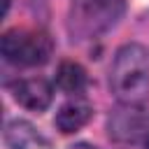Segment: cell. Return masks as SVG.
Instances as JSON below:
<instances>
[{"mask_svg": "<svg viewBox=\"0 0 149 149\" xmlns=\"http://www.w3.org/2000/svg\"><path fill=\"white\" fill-rule=\"evenodd\" d=\"M109 84L121 105H142L149 98V51L142 44L121 47L112 63Z\"/></svg>", "mask_w": 149, "mask_h": 149, "instance_id": "cell-1", "label": "cell"}, {"mask_svg": "<svg viewBox=\"0 0 149 149\" xmlns=\"http://www.w3.org/2000/svg\"><path fill=\"white\" fill-rule=\"evenodd\" d=\"M126 12V0H72L68 28L77 40H91L107 33Z\"/></svg>", "mask_w": 149, "mask_h": 149, "instance_id": "cell-2", "label": "cell"}, {"mask_svg": "<svg viewBox=\"0 0 149 149\" xmlns=\"http://www.w3.org/2000/svg\"><path fill=\"white\" fill-rule=\"evenodd\" d=\"M2 56L5 61L14 65H42L49 61L54 51V42L42 30H28V28H12L2 35Z\"/></svg>", "mask_w": 149, "mask_h": 149, "instance_id": "cell-3", "label": "cell"}, {"mask_svg": "<svg viewBox=\"0 0 149 149\" xmlns=\"http://www.w3.org/2000/svg\"><path fill=\"white\" fill-rule=\"evenodd\" d=\"M109 135L119 142L149 140V112L142 105H119L107 121Z\"/></svg>", "mask_w": 149, "mask_h": 149, "instance_id": "cell-4", "label": "cell"}, {"mask_svg": "<svg viewBox=\"0 0 149 149\" xmlns=\"http://www.w3.org/2000/svg\"><path fill=\"white\" fill-rule=\"evenodd\" d=\"M12 93H14V100L28 109H35V112H42L51 105V98H54V88L47 79L42 77H28V79H19L12 84Z\"/></svg>", "mask_w": 149, "mask_h": 149, "instance_id": "cell-5", "label": "cell"}, {"mask_svg": "<svg viewBox=\"0 0 149 149\" xmlns=\"http://www.w3.org/2000/svg\"><path fill=\"white\" fill-rule=\"evenodd\" d=\"M9 149H51V144L28 123V121H9L5 130Z\"/></svg>", "mask_w": 149, "mask_h": 149, "instance_id": "cell-6", "label": "cell"}, {"mask_svg": "<svg viewBox=\"0 0 149 149\" xmlns=\"http://www.w3.org/2000/svg\"><path fill=\"white\" fill-rule=\"evenodd\" d=\"M91 114H93V107H91L86 100L74 98V100L65 102V105L58 109V114H56V126H58L61 133L68 135V133H74V130H79L81 126H86L88 119H91Z\"/></svg>", "mask_w": 149, "mask_h": 149, "instance_id": "cell-7", "label": "cell"}, {"mask_svg": "<svg viewBox=\"0 0 149 149\" xmlns=\"http://www.w3.org/2000/svg\"><path fill=\"white\" fill-rule=\"evenodd\" d=\"M56 84L61 91L70 93V95H77L86 88L88 84V77H86V70L79 65V63H72V61H65L58 65V72H56Z\"/></svg>", "mask_w": 149, "mask_h": 149, "instance_id": "cell-8", "label": "cell"}, {"mask_svg": "<svg viewBox=\"0 0 149 149\" xmlns=\"http://www.w3.org/2000/svg\"><path fill=\"white\" fill-rule=\"evenodd\" d=\"M70 149H98V147H91V144H74V147H70Z\"/></svg>", "mask_w": 149, "mask_h": 149, "instance_id": "cell-9", "label": "cell"}, {"mask_svg": "<svg viewBox=\"0 0 149 149\" xmlns=\"http://www.w3.org/2000/svg\"><path fill=\"white\" fill-rule=\"evenodd\" d=\"M9 2H12V0H2V12H7V9H9Z\"/></svg>", "mask_w": 149, "mask_h": 149, "instance_id": "cell-10", "label": "cell"}, {"mask_svg": "<svg viewBox=\"0 0 149 149\" xmlns=\"http://www.w3.org/2000/svg\"><path fill=\"white\" fill-rule=\"evenodd\" d=\"M144 147H147V149H149V140H147V144H144Z\"/></svg>", "mask_w": 149, "mask_h": 149, "instance_id": "cell-11", "label": "cell"}]
</instances>
